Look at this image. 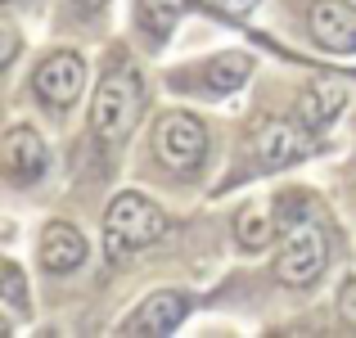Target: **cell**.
I'll return each mask as SVG.
<instances>
[{"label": "cell", "mask_w": 356, "mask_h": 338, "mask_svg": "<svg viewBox=\"0 0 356 338\" xmlns=\"http://www.w3.org/2000/svg\"><path fill=\"white\" fill-rule=\"evenodd\" d=\"M154 149L167 167L190 172V167H199L203 154H208V131H203V122L194 118V113H167L154 131Z\"/></svg>", "instance_id": "cell-4"}, {"label": "cell", "mask_w": 356, "mask_h": 338, "mask_svg": "<svg viewBox=\"0 0 356 338\" xmlns=\"http://www.w3.org/2000/svg\"><path fill=\"white\" fill-rule=\"evenodd\" d=\"M140 118V77L131 68L108 72L95 90V104H90V127L99 140H122Z\"/></svg>", "instance_id": "cell-2"}, {"label": "cell", "mask_w": 356, "mask_h": 338, "mask_svg": "<svg viewBox=\"0 0 356 338\" xmlns=\"http://www.w3.org/2000/svg\"><path fill=\"white\" fill-rule=\"evenodd\" d=\"M5 172H9V181H36V176H45V167H50V149H45V140H41V131H32V127H14L5 136Z\"/></svg>", "instance_id": "cell-6"}, {"label": "cell", "mask_w": 356, "mask_h": 338, "mask_svg": "<svg viewBox=\"0 0 356 338\" xmlns=\"http://www.w3.org/2000/svg\"><path fill=\"white\" fill-rule=\"evenodd\" d=\"M339 312L348 316V321L356 325V280H348V284H343V298H339Z\"/></svg>", "instance_id": "cell-16"}, {"label": "cell", "mask_w": 356, "mask_h": 338, "mask_svg": "<svg viewBox=\"0 0 356 338\" xmlns=\"http://www.w3.org/2000/svg\"><path fill=\"white\" fill-rule=\"evenodd\" d=\"M221 9H226V14H252V9H257V0H217Z\"/></svg>", "instance_id": "cell-17"}, {"label": "cell", "mask_w": 356, "mask_h": 338, "mask_svg": "<svg viewBox=\"0 0 356 338\" xmlns=\"http://www.w3.org/2000/svg\"><path fill=\"white\" fill-rule=\"evenodd\" d=\"M185 14V0H145L140 5V18L154 32V41H167V32L176 27V18Z\"/></svg>", "instance_id": "cell-14"}, {"label": "cell", "mask_w": 356, "mask_h": 338, "mask_svg": "<svg viewBox=\"0 0 356 338\" xmlns=\"http://www.w3.org/2000/svg\"><path fill=\"white\" fill-rule=\"evenodd\" d=\"M235 239L243 243V248H266L270 239H275V221H270V212L266 208H243L239 217H235Z\"/></svg>", "instance_id": "cell-13"}, {"label": "cell", "mask_w": 356, "mask_h": 338, "mask_svg": "<svg viewBox=\"0 0 356 338\" xmlns=\"http://www.w3.org/2000/svg\"><path fill=\"white\" fill-rule=\"evenodd\" d=\"M0 280H5V303L23 312V307H27V284H23V271H18L14 261H5V271H0Z\"/></svg>", "instance_id": "cell-15"}, {"label": "cell", "mask_w": 356, "mask_h": 338, "mask_svg": "<svg viewBox=\"0 0 356 338\" xmlns=\"http://www.w3.org/2000/svg\"><path fill=\"white\" fill-rule=\"evenodd\" d=\"M72 5H77V9H99L104 0H72Z\"/></svg>", "instance_id": "cell-18"}, {"label": "cell", "mask_w": 356, "mask_h": 338, "mask_svg": "<svg viewBox=\"0 0 356 338\" xmlns=\"http://www.w3.org/2000/svg\"><path fill=\"white\" fill-rule=\"evenodd\" d=\"M312 36L334 54H352L356 50V9L343 5V0L312 5Z\"/></svg>", "instance_id": "cell-7"}, {"label": "cell", "mask_w": 356, "mask_h": 338, "mask_svg": "<svg viewBox=\"0 0 356 338\" xmlns=\"http://www.w3.org/2000/svg\"><path fill=\"white\" fill-rule=\"evenodd\" d=\"M185 312H190V303H185L176 289H158L154 298H145V303L131 312L127 330L131 334H172L176 325L185 321Z\"/></svg>", "instance_id": "cell-9"}, {"label": "cell", "mask_w": 356, "mask_h": 338, "mask_svg": "<svg viewBox=\"0 0 356 338\" xmlns=\"http://www.w3.org/2000/svg\"><path fill=\"white\" fill-rule=\"evenodd\" d=\"M81 81H86V68H81L77 54H50L36 72V95L63 108L81 95Z\"/></svg>", "instance_id": "cell-8"}, {"label": "cell", "mask_w": 356, "mask_h": 338, "mask_svg": "<svg viewBox=\"0 0 356 338\" xmlns=\"http://www.w3.org/2000/svg\"><path fill=\"white\" fill-rule=\"evenodd\" d=\"M252 72V59L248 54H217V59L208 63V72H203V81H208L212 90H235L248 81Z\"/></svg>", "instance_id": "cell-12"}, {"label": "cell", "mask_w": 356, "mask_h": 338, "mask_svg": "<svg viewBox=\"0 0 356 338\" xmlns=\"http://www.w3.org/2000/svg\"><path fill=\"white\" fill-rule=\"evenodd\" d=\"M307 154H316V136L302 122H266L257 136V158L266 167H293Z\"/></svg>", "instance_id": "cell-5"}, {"label": "cell", "mask_w": 356, "mask_h": 338, "mask_svg": "<svg viewBox=\"0 0 356 338\" xmlns=\"http://www.w3.org/2000/svg\"><path fill=\"white\" fill-rule=\"evenodd\" d=\"M343 104H348V86L339 77H321L298 95V122L312 131H325L343 113Z\"/></svg>", "instance_id": "cell-10"}, {"label": "cell", "mask_w": 356, "mask_h": 338, "mask_svg": "<svg viewBox=\"0 0 356 338\" xmlns=\"http://www.w3.org/2000/svg\"><path fill=\"white\" fill-rule=\"evenodd\" d=\"M81 261H86V239H81L77 225H68V221L45 225V234H41V266L54 271V275H68V271H77Z\"/></svg>", "instance_id": "cell-11"}, {"label": "cell", "mask_w": 356, "mask_h": 338, "mask_svg": "<svg viewBox=\"0 0 356 338\" xmlns=\"http://www.w3.org/2000/svg\"><path fill=\"white\" fill-rule=\"evenodd\" d=\"M330 266V234L316 221H298L284 239V252H280V280L284 284H312L321 280V271Z\"/></svg>", "instance_id": "cell-3"}, {"label": "cell", "mask_w": 356, "mask_h": 338, "mask_svg": "<svg viewBox=\"0 0 356 338\" xmlns=\"http://www.w3.org/2000/svg\"><path fill=\"white\" fill-rule=\"evenodd\" d=\"M163 234H167V217L145 194H118L108 217H104V243L118 257H127V252H136V248H149V243L163 239Z\"/></svg>", "instance_id": "cell-1"}]
</instances>
